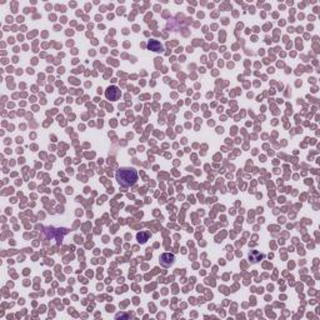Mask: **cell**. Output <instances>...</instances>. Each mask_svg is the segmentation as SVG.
<instances>
[{
	"label": "cell",
	"instance_id": "6da1fadb",
	"mask_svg": "<svg viewBox=\"0 0 320 320\" xmlns=\"http://www.w3.org/2000/svg\"><path fill=\"white\" fill-rule=\"evenodd\" d=\"M136 171L134 169H119L118 173H116V179L119 181L120 185L123 186H129V185H133L135 181H136Z\"/></svg>",
	"mask_w": 320,
	"mask_h": 320
},
{
	"label": "cell",
	"instance_id": "7a4b0ae2",
	"mask_svg": "<svg viewBox=\"0 0 320 320\" xmlns=\"http://www.w3.org/2000/svg\"><path fill=\"white\" fill-rule=\"evenodd\" d=\"M105 95H106V98L109 100H116L120 97V90L118 88H115V86H111V88H108Z\"/></svg>",
	"mask_w": 320,
	"mask_h": 320
},
{
	"label": "cell",
	"instance_id": "3957f363",
	"mask_svg": "<svg viewBox=\"0 0 320 320\" xmlns=\"http://www.w3.org/2000/svg\"><path fill=\"white\" fill-rule=\"evenodd\" d=\"M173 262H174V257L171 254H163L162 258H160V263L164 266H169L170 264H173Z\"/></svg>",
	"mask_w": 320,
	"mask_h": 320
},
{
	"label": "cell",
	"instance_id": "277c9868",
	"mask_svg": "<svg viewBox=\"0 0 320 320\" xmlns=\"http://www.w3.org/2000/svg\"><path fill=\"white\" fill-rule=\"evenodd\" d=\"M149 49H150V50H154V51H162V50H163V48H162V45H160V43L156 41V40H150V43H149Z\"/></svg>",
	"mask_w": 320,
	"mask_h": 320
},
{
	"label": "cell",
	"instance_id": "5b68a950",
	"mask_svg": "<svg viewBox=\"0 0 320 320\" xmlns=\"http://www.w3.org/2000/svg\"><path fill=\"white\" fill-rule=\"evenodd\" d=\"M148 233H145V234H139L138 235V239H139V241H141V243H145L146 241V238H148Z\"/></svg>",
	"mask_w": 320,
	"mask_h": 320
},
{
	"label": "cell",
	"instance_id": "8992f818",
	"mask_svg": "<svg viewBox=\"0 0 320 320\" xmlns=\"http://www.w3.org/2000/svg\"><path fill=\"white\" fill-rule=\"evenodd\" d=\"M106 309H108V311H113V309H114V308H113V306H108Z\"/></svg>",
	"mask_w": 320,
	"mask_h": 320
},
{
	"label": "cell",
	"instance_id": "52a82bcc",
	"mask_svg": "<svg viewBox=\"0 0 320 320\" xmlns=\"http://www.w3.org/2000/svg\"><path fill=\"white\" fill-rule=\"evenodd\" d=\"M58 71H59V73H64V69H63V68H60Z\"/></svg>",
	"mask_w": 320,
	"mask_h": 320
}]
</instances>
